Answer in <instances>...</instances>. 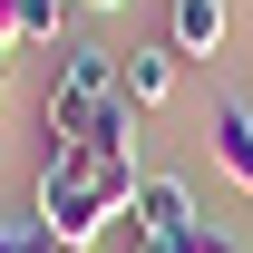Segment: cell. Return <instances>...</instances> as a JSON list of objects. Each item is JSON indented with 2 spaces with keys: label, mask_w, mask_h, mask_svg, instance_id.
<instances>
[{
  "label": "cell",
  "mask_w": 253,
  "mask_h": 253,
  "mask_svg": "<svg viewBox=\"0 0 253 253\" xmlns=\"http://www.w3.org/2000/svg\"><path fill=\"white\" fill-rule=\"evenodd\" d=\"M136 156L126 146H49L39 156V185H30V224H49L59 244H97L136 224Z\"/></svg>",
  "instance_id": "obj_1"
},
{
  "label": "cell",
  "mask_w": 253,
  "mask_h": 253,
  "mask_svg": "<svg viewBox=\"0 0 253 253\" xmlns=\"http://www.w3.org/2000/svg\"><path fill=\"white\" fill-rule=\"evenodd\" d=\"M117 59H126V49H97V39L59 49V88H49V107H39V117H49V146H88V136H97V117L126 97L117 88Z\"/></svg>",
  "instance_id": "obj_2"
},
{
  "label": "cell",
  "mask_w": 253,
  "mask_h": 253,
  "mask_svg": "<svg viewBox=\"0 0 253 253\" xmlns=\"http://www.w3.org/2000/svg\"><path fill=\"white\" fill-rule=\"evenodd\" d=\"M205 146H214L224 185H244V195H253V107H244V97H224V107H214V126H205Z\"/></svg>",
  "instance_id": "obj_3"
},
{
  "label": "cell",
  "mask_w": 253,
  "mask_h": 253,
  "mask_svg": "<svg viewBox=\"0 0 253 253\" xmlns=\"http://www.w3.org/2000/svg\"><path fill=\"white\" fill-rule=\"evenodd\" d=\"M136 224H146V234H205L195 185L185 175H146V185H136Z\"/></svg>",
  "instance_id": "obj_4"
},
{
  "label": "cell",
  "mask_w": 253,
  "mask_h": 253,
  "mask_svg": "<svg viewBox=\"0 0 253 253\" xmlns=\"http://www.w3.org/2000/svg\"><path fill=\"white\" fill-rule=\"evenodd\" d=\"M224 30H234V10H224V0H175L166 49H175V59H214V49H224Z\"/></svg>",
  "instance_id": "obj_5"
},
{
  "label": "cell",
  "mask_w": 253,
  "mask_h": 253,
  "mask_svg": "<svg viewBox=\"0 0 253 253\" xmlns=\"http://www.w3.org/2000/svg\"><path fill=\"white\" fill-rule=\"evenodd\" d=\"M175 49H126L117 59V88H126V107H136V117H146V107H166V97H175Z\"/></svg>",
  "instance_id": "obj_6"
},
{
  "label": "cell",
  "mask_w": 253,
  "mask_h": 253,
  "mask_svg": "<svg viewBox=\"0 0 253 253\" xmlns=\"http://www.w3.org/2000/svg\"><path fill=\"white\" fill-rule=\"evenodd\" d=\"M0 253H88V244H59V234L30 224V214H0Z\"/></svg>",
  "instance_id": "obj_7"
},
{
  "label": "cell",
  "mask_w": 253,
  "mask_h": 253,
  "mask_svg": "<svg viewBox=\"0 0 253 253\" xmlns=\"http://www.w3.org/2000/svg\"><path fill=\"white\" fill-rule=\"evenodd\" d=\"M78 10V0H20V49H39V39H59V20Z\"/></svg>",
  "instance_id": "obj_8"
},
{
  "label": "cell",
  "mask_w": 253,
  "mask_h": 253,
  "mask_svg": "<svg viewBox=\"0 0 253 253\" xmlns=\"http://www.w3.org/2000/svg\"><path fill=\"white\" fill-rule=\"evenodd\" d=\"M126 253H205V234H146V224H126Z\"/></svg>",
  "instance_id": "obj_9"
},
{
  "label": "cell",
  "mask_w": 253,
  "mask_h": 253,
  "mask_svg": "<svg viewBox=\"0 0 253 253\" xmlns=\"http://www.w3.org/2000/svg\"><path fill=\"white\" fill-rule=\"evenodd\" d=\"M205 253H253V244H234V234H224V224H205Z\"/></svg>",
  "instance_id": "obj_10"
},
{
  "label": "cell",
  "mask_w": 253,
  "mask_h": 253,
  "mask_svg": "<svg viewBox=\"0 0 253 253\" xmlns=\"http://www.w3.org/2000/svg\"><path fill=\"white\" fill-rule=\"evenodd\" d=\"M78 10H126V0H78Z\"/></svg>",
  "instance_id": "obj_11"
},
{
  "label": "cell",
  "mask_w": 253,
  "mask_h": 253,
  "mask_svg": "<svg viewBox=\"0 0 253 253\" xmlns=\"http://www.w3.org/2000/svg\"><path fill=\"white\" fill-rule=\"evenodd\" d=\"M0 88H10V59H0Z\"/></svg>",
  "instance_id": "obj_12"
}]
</instances>
